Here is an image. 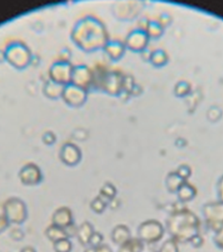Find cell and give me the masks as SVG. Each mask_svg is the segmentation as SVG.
I'll return each mask as SVG.
<instances>
[{"mask_svg":"<svg viewBox=\"0 0 223 252\" xmlns=\"http://www.w3.org/2000/svg\"><path fill=\"white\" fill-rule=\"evenodd\" d=\"M166 227L170 238L178 243H190L200 235V220L195 214L186 209L169 214Z\"/></svg>","mask_w":223,"mask_h":252,"instance_id":"cell-1","label":"cell"},{"mask_svg":"<svg viewBox=\"0 0 223 252\" xmlns=\"http://www.w3.org/2000/svg\"><path fill=\"white\" fill-rule=\"evenodd\" d=\"M3 215L10 224L21 225L28 219V208L21 198L12 197L3 203Z\"/></svg>","mask_w":223,"mask_h":252,"instance_id":"cell-2","label":"cell"},{"mask_svg":"<svg viewBox=\"0 0 223 252\" xmlns=\"http://www.w3.org/2000/svg\"><path fill=\"white\" fill-rule=\"evenodd\" d=\"M4 57L5 61L17 69L26 68L31 60L29 49L20 42L9 44L4 52Z\"/></svg>","mask_w":223,"mask_h":252,"instance_id":"cell-3","label":"cell"},{"mask_svg":"<svg viewBox=\"0 0 223 252\" xmlns=\"http://www.w3.org/2000/svg\"><path fill=\"white\" fill-rule=\"evenodd\" d=\"M166 229L160 221L148 220L138 228V238L144 244L157 243L164 237Z\"/></svg>","mask_w":223,"mask_h":252,"instance_id":"cell-4","label":"cell"},{"mask_svg":"<svg viewBox=\"0 0 223 252\" xmlns=\"http://www.w3.org/2000/svg\"><path fill=\"white\" fill-rule=\"evenodd\" d=\"M202 215L206 227L213 232L223 226V203L216 202L205 204L202 208Z\"/></svg>","mask_w":223,"mask_h":252,"instance_id":"cell-5","label":"cell"},{"mask_svg":"<svg viewBox=\"0 0 223 252\" xmlns=\"http://www.w3.org/2000/svg\"><path fill=\"white\" fill-rule=\"evenodd\" d=\"M73 66L66 61L54 63L50 69L51 80L61 86H66L72 81Z\"/></svg>","mask_w":223,"mask_h":252,"instance_id":"cell-6","label":"cell"},{"mask_svg":"<svg viewBox=\"0 0 223 252\" xmlns=\"http://www.w3.org/2000/svg\"><path fill=\"white\" fill-rule=\"evenodd\" d=\"M19 178L25 186H37L43 180V174L36 164L30 162L21 167L19 172Z\"/></svg>","mask_w":223,"mask_h":252,"instance_id":"cell-7","label":"cell"},{"mask_svg":"<svg viewBox=\"0 0 223 252\" xmlns=\"http://www.w3.org/2000/svg\"><path fill=\"white\" fill-rule=\"evenodd\" d=\"M61 97L68 105L72 107H79L86 100L85 89L70 83L64 86Z\"/></svg>","mask_w":223,"mask_h":252,"instance_id":"cell-8","label":"cell"},{"mask_svg":"<svg viewBox=\"0 0 223 252\" xmlns=\"http://www.w3.org/2000/svg\"><path fill=\"white\" fill-rule=\"evenodd\" d=\"M60 159L66 166H75L80 163L82 152L77 145L72 143L64 144L60 151Z\"/></svg>","mask_w":223,"mask_h":252,"instance_id":"cell-9","label":"cell"},{"mask_svg":"<svg viewBox=\"0 0 223 252\" xmlns=\"http://www.w3.org/2000/svg\"><path fill=\"white\" fill-rule=\"evenodd\" d=\"M74 223V217L72 209L66 206L60 207L55 210L52 217V223L56 226L65 229Z\"/></svg>","mask_w":223,"mask_h":252,"instance_id":"cell-10","label":"cell"},{"mask_svg":"<svg viewBox=\"0 0 223 252\" xmlns=\"http://www.w3.org/2000/svg\"><path fill=\"white\" fill-rule=\"evenodd\" d=\"M131 239V230L125 224H117L112 230L111 240L116 246L120 247Z\"/></svg>","mask_w":223,"mask_h":252,"instance_id":"cell-11","label":"cell"},{"mask_svg":"<svg viewBox=\"0 0 223 252\" xmlns=\"http://www.w3.org/2000/svg\"><path fill=\"white\" fill-rule=\"evenodd\" d=\"M94 226L92 223L89 221H84L81 223V225L78 226V234H77V239L78 242L83 246L86 247L89 246L90 240L92 238L93 233L95 232Z\"/></svg>","mask_w":223,"mask_h":252,"instance_id":"cell-12","label":"cell"},{"mask_svg":"<svg viewBox=\"0 0 223 252\" xmlns=\"http://www.w3.org/2000/svg\"><path fill=\"white\" fill-rule=\"evenodd\" d=\"M89 79H90V77H89L87 67L83 66V65L73 66L71 83L77 86L80 87L82 89H84L85 87L88 85Z\"/></svg>","mask_w":223,"mask_h":252,"instance_id":"cell-13","label":"cell"},{"mask_svg":"<svg viewBox=\"0 0 223 252\" xmlns=\"http://www.w3.org/2000/svg\"><path fill=\"white\" fill-rule=\"evenodd\" d=\"M144 243L139 238H133L119 247L117 252H143Z\"/></svg>","mask_w":223,"mask_h":252,"instance_id":"cell-14","label":"cell"},{"mask_svg":"<svg viewBox=\"0 0 223 252\" xmlns=\"http://www.w3.org/2000/svg\"><path fill=\"white\" fill-rule=\"evenodd\" d=\"M45 235L49 241H52V243H54L56 241H60L61 239L66 237L65 229L60 228V227L56 226L54 224H51L46 228L45 231Z\"/></svg>","mask_w":223,"mask_h":252,"instance_id":"cell-15","label":"cell"},{"mask_svg":"<svg viewBox=\"0 0 223 252\" xmlns=\"http://www.w3.org/2000/svg\"><path fill=\"white\" fill-rule=\"evenodd\" d=\"M109 206V202L104 199L100 195L97 196L96 198L92 199V202L90 203V209L92 212H94L97 215L103 214L107 208Z\"/></svg>","mask_w":223,"mask_h":252,"instance_id":"cell-16","label":"cell"},{"mask_svg":"<svg viewBox=\"0 0 223 252\" xmlns=\"http://www.w3.org/2000/svg\"><path fill=\"white\" fill-rule=\"evenodd\" d=\"M72 249L73 245L71 239L68 238H64L53 243V250L55 252H72Z\"/></svg>","mask_w":223,"mask_h":252,"instance_id":"cell-17","label":"cell"},{"mask_svg":"<svg viewBox=\"0 0 223 252\" xmlns=\"http://www.w3.org/2000/svg\"><path fill=\"white\" fill-rule=\"evenodd\" d=\"M116 189L112 184H106L102 188L100 191V196L104 199H106L109 203V201L115 198L116 196Z\"/></svg>","mask_w":223,"mask_h":252,"instance_id":"cell-18","label":"cell"},{"mask_svg":"<svg viewBox=\"0 0 223 252\" xmlns=\"http://www.w3.org/2000/svg\"><path fill=\"white\" fill-rule=\"evenodd\" d=\"M158 252H180L177 241H175L171 238L166 240L160 247Z\"/></svg>","mask_w":223,"mask_h":252,"instance_id":"cell-19","label":"cell"},{"mask_svg":"<svg viewBox=\"0 0 223 252\" xmlns=\"http://www.w3.org/2000/svg\"><path fill=\"white\" fill-rule=\"evenodd\" d=\"M195 197L194 190L189 189V188H181L178 192V198L179 200L182 203L189 202L192 200Z\"/></svg>","mask_w":223,"mask_h":252,"instance_id":"cell-20","label":"cell"},{"mask_svg":"<svg viewBox=\"0 0 223 252\" xmlns=\"http://www.w3.org/2000/svg\"><path fill=\"white\" fill-rule=\"evenodd\" d=\"M103 240H104V237H103V234L98 231H95L90 240L89 246H92L93 247H98V246H100L101 244L103 243Z\"/></svg>","mask_w":223,"mask_h":252,"instance_id":"cell-21","label":"cell"},{"mask_svg":"<svg viewBox=\"0 0 223 252\" xmlns=\"http://www.w3.org/2000/svg\"><path fill=\"white\" fill-rule=\"evenodd\" d=\"M9 236L13 241H23L24 238H25V233L20 228L15 227L14 229H11V231L9 233Z\"/></svg>","mask_w":223,"mask_h":252,"instance_id":"cell-22","label":"cell"},{"mask_svg":"<svg viewBox=\"0 0 223 252\" xmlns=\"http://www.w3.org/2000/svg\"><path fill=\"white\" fill-rule=\"evenodd\" d=\"M213 241H214L215 245L218 248L223 249V226L217 232H215L214 236H213Z\"/></svg>","mask_w":223,"mask_h":252,"instance_id":"cell-23","label":"cell"},{"mask_svg":"<svg viewBox=\"0 0 223 252\" xmlns=\"http://www.w3.org/2000/svg\"><path fill=\"white\" fill-rule=\"evenodd\" d=\"M64 229H65V232H66V237L68 238V239H72V238L77 236L78 226H77L75 223H73Z\"/></svg>","mask_w":223,"mask_h":252,"instance_id":"cell-24","label":"cell"},{"mask_svg":"<svg viewBox=\"0 0 223 252\" xmlns=\"http://www.w3.org/2000/svg\"><path fill=\"white\" fill-rule=\"evenodd\" d=\"M9 226H10V223L5 218V216L3 215H0V235L9 229Z\"/></svg>","mask_w":223,"mask_h":252,"instance_id":"cell-25","label":"cell"},{"mask_svg":"<svg viewBox=\"0 0 223 252\" xmlns=\"http://www.w3.org/2000/svg\"><path fill=\"white\" fill-rule=\"evenodd\" d=\"M203 239L199 235H197V236H195V237L190 242V244H192V247H195V248H199V247H201V246L203 245Z\"/></svg>","mask_w":223,"mask_h":252,"instance_id":"cell-26","label":"cell"},{"mask_svg":"<svg viewBox=\"0 0 223 252\" xmlns=\"http://www.w3.org/2000/svg\"><path fill=\"white\" fill-rule=\"evenodd\" d=\"M96 252H113V251L108 244L103 243L96 247Z\"/></svg>","mask_w":223,"mask_h":252,"instance_id":"cell-27","label":"cell"},{"mask_svg":"<svg viewBox=\"0 0 223 252\" xmlns=\"http://www.w3.org/2000/svg\"><path fill=\"white\" fill-rule=\"evenodd\" d=\"M20 252H37L36 250L34 249V247H30V246H27L21 249Z\"/></svg>","mask_w":223,"mask_h":252,"instance_id":"cell-28","label":"cell"},{"mask_svg":"<svg viewBox=\"0 0 223 252\" xmlns=\"http://www.w3.org/2000/svg\"><path fill=\"white\" fill-rule=\"evenodd\" d=\"M84 252H96V247H92V246H87L85 247Z\"/></svg>","mask_w":223,"mask_h":252,"instance_id":"cell-29","label":"cell"}]
</instances>
